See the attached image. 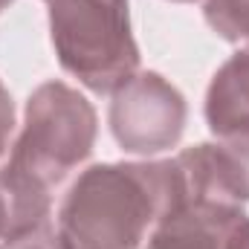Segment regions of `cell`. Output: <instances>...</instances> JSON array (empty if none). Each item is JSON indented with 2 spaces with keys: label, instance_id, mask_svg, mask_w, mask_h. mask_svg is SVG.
Masks as SVG:
<instances>
[{
  "label": "cell",
  "instance_id": "cell-10",
  "mask_svg": "<svg viewBox=\"0 0 249 249\" xmlns=\"http://www.w3.org/2000/svg\"><path fill=\"white\" fill-rule=\"evenodd\" d=\"M12 229V191L3 180V171H0V241L9 235Z\"/></svg>",
  "mask_w": 249,
  "mask_h": 249
},
{
  "label": "cell",
  "instance_id": "cell-4",
  "mask_svg": "<svg viewBox=\"0 0 249 249\" xmlns=\"http://www.w3.org/2000/svg\"><path fill=\"white\" fill-rule=\"evenodd\" d=\"M110 130L124 154L154 157L171 151L188 122L186 96L160 72H136L113 93Z\"/></svg>",
  "mask_w": 249,
  "mask_h": 249
},
{
  "label": "cell",
  "instance_id": "cell-11",
  "mask_svg": "<svg viewBox=\"0 0 249 249\" xmlns=\"http://www.w3.org/2000/svg\"><path fill=\"white\" fill-rule=\"evenodd\" d=\"M223 249H249V214H244V217L232 226V232H229Z\"/></svg>",
  "mask_w": 249,
  "mask_h": 249
},
{
  "label": "cell",
  "instance_id": "cell-7",
  "mask_svg": "<svg viewBox=\"0 0 249 249\" xmlns=\"http://www.w3.org/2000/svg\"><path fill=\"white\" fill-rule=\"evenodd\" d=\"M220 157L226 162V171L232 177V186L241 194V200H249V122L232 127L229 133L217 136Z\"/></svg>",
  "mask_w": 249,
  "mask_h": 249
},
{
  "label": "cell",
  "instance_id": "cell-8",
  "mask_svg": "<svg viewBox=\"0 0 249 249\" xmlns=\"http://www.w3.org/2000/svg\"><path fill=\"white\" fill-rule=\"evenodd\" d=\"M0 249H67V247H64L53 217H47V220H38V223H29V226H20V229L9 232L0 241Z\"/></svg>",
  "mask_w": 249,
  "mask_h": 249
},
{
  "label": "cell",
  "instance_id": "cell-5",
  "mask_svg": "<svg viewBox=\"0 0 249 249\" xmlns=\"http://www.w3.org/2000/svg\"><path fill=\"white\" fill-rule=\"evenodd\" d=\"M206 124L214 136L249 122V47L223 64L206 90Z\"/></svg>",
  "mask_w": 249,
  "mask_h": 249
},
{
  "label": "cell",
  "instance_id": "cell-12",
  "mask_svg": "<svg viewBox=\"0 0 249 249\" xmlns=\"http://www.w3.org/2000/svg\"><path fill=\"white\" fill-rule=\"evenodd\" d=\"M12 3H15V0H0V12H6V9H9Z\"/></svg>",
  "mask_w": 249,
  "mask_h": 249
},
{
  "label": "cell",
  "instance_id": "cell-6",
  "mask_svg": "<svg viewBox=\"0 0 249 249\" xmlns=\"http://www.w3.org/2000/svg\"><path fill=\"white\" fill-rule=\"evenodd\" d=\"M203 18L223 41H249V0H200Z\"/></svg>",
  "mask_w": 249,
  "mask_h": 249
},
{
  "label": "cell",
  "instance_id": "cell-2",
  "mask_svg": "<svg viewBox=\"0 0 249 249\" xmlns=\"http://www.w3.org/2000/svg\"><path fill=\"white\" fill-rule=\"evenodd\" d=\"M96 133L99 116L87 96L64 81H44L26 99L23 127L3 168L53 194L90 160Z\"/></svg>",
  "mask_w": 249,
  "mask_h": 249
},
{
  "label": "cell",
  "instance_id": "cell-13",
  "mask_svg": "<svg viewBox=\"0 0 249 249\" xmlns=\"http://www.w3.org/2000/svg\"><path fill=\"white\" fill-rule=\"evenodd\" d=\"M174 3H197V0H174Z\"/></svg>",
  "mask_w": 249,
  "mask_h": 249
},
{
  "label": "cell",
  "instance_id": "cell-3",
  "mask_svg": "<svg viewBox=\"0 0 249 249\" xmlns=\"http://www.w3.org/2000/svg\"><path fill=\"white\" fill-rule=\"evenodd\" d=\"M50 41L64 72L93 93H116L139 72L127 0H47Z\"/></svg>",
  "mask_w": 249,
  "mask_h": 249
},
{
  "label": "cell",
  "instance_id": "cell-9",
  "mask_svg": "<svg viewBox=\"0 0 249 249\" xmlns=\"http://www.w3.org/2000/svg\"><path fill=\"white\" fill-rule=\"evenodd\" d=\"M12 136H15V102L6 84L0 81V162L12 151Z\"/></svg>",
  "mask_w": 249,
  "mask_h": 249
},
{
  "label": "cell",
  "instance_id": "cell-1",
  "mask_svg": "<svg viewBox=\"0 0 249 249\" xmlns=\"http://www.w3.org/2000/svg\"><path fill=\"white\" fill-rule=\"evenodd\" d=\"M171 194V160L90 165L67 188L55 226L67 249H148Z\"/></svg>",
  "mask_w": 249,
  "mask_h": 249
}]
</instances>
